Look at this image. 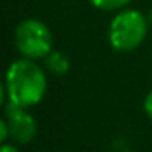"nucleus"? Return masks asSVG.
Returning a JSON list of instances; mask_svg holds the SVG:
<instances>
[{"label": "nucleus", "mask_w": 152, "mask_h": 152, "mask_svg": "<svg viewBox=\"0 0 152 152\" xmlns=\"http://www.w3.org/2000/svg\"><path fill=\"white\" fill-rule=\"evenodd\" d=\"M8 134H10L8 123H7V119H4V121L0 123V139H2V141H5V139L8 137Z\"/></svg>", "instance_id": "0eeeda50"}, {"label": "nucleus", "mask_w": 152, "mask_h": 152, "mask_svg": "<svg viewBox=\"0 0 152 152\" xmlns=\"http://www.w3.org/2000/svg\"><path fill=\"white\" fill-rule=\"evenodd\" d=\"M90 2L96 8H102V10H115V8L124 7L131 0H90Z\"/></svg>", "instance_id": "423d86ee"}, {"label": "nucleus", "mask_w": 152, "mask_h": 152, "mask_svg": "<svg viewBox=\"0 0 152 152\" xmlns=\"http://www.w3.org/2000/svg\"><path fill=\"white\" fill-rule=\"evenodd\" d=\"M147 25L139 12L126 10L115 17L110 25V43L118 51H131L145 38Z\"/></svg>", "instance_id": "f03ea898"}, {"label": "nucleus", "mask_w": 152, "mask_h": 152, "mask_svg": "<svg viewBox=\"0 0 152 152\" xmlns=\"http://www.w3.org/2000/svg\"><path fill=\"white\" fill-rule=\"evenodd\" d=\"M2 152H18V151L13 147V145H10V144H5L4 147H2Z\"/></svg>", "instance_id": "1a4fd4ad"}, {"label": "nucleus", "mask_w": 152, "mask_h": 152, "mask_svg": "<svg viewBox=\"0 0 152 152\" xmlns=\"http://www.w3.org/2000/svg\"><path fill=\"white\" fill-rule=\"evenodd\" d=\"M5 87L10 103L26 108L39 103L44 96L46 77L34 62L21 59L8 67Z\"/></svg>", "instance_id": "f257e3e1"}, {"label": "nucleus", "mask_w": 152, "mask_h": 152, "mask_svg": "<svg viewBox=\"0 0 152 152\" xmlns=\"http://www.w3.org/2000/svg\"><path fill=\"white\" fill-rule=\"evenodd\" d=\"M17 48L25 57L38 59L46 57L53 48V36L44 23L39 20H25L17 28L15 34Z\"/></svg>", "instance_id": "7ed1b4c3"}, {"label": "nucleus", "mask_w": 152, "mask_h": 152, "mask_svg": "<svg viewBox=\"0 0 152 152\" xmlns=\"http://www.w3.org/2000/svg\"><path fill=\"white\" fill-rule=\"evenodd\" d=\"M7 123L10 136L20 144H26L36 134V123L25 111L23 106L8 103L7 106Z\"/></svg>", "instance_id": "20e7f679"}, {"label": "nucleus", "mask_w": 152, "mask_h": 152, "mask_svg": "<svg viewBox=\"0 0 152 152\" xmlns=\"http://www.w3.org/2000/svg\"><path fill=\"white\" fill-rule=\"evenodd\" d=\"M48 67L51 69V72L57 74V75H62L69 70V61L64 54L61 53H49L48 54Z\"/></svg>", "instance_id": "39448f33"}, {"label": "nucleus", "mask_w": 152, "mask_h": 152, "mask_svg": "<svg viewBox=\"0 0 152 152\" xmlns=\"http://www.w3.org/2000/svg\"><path fill=\"white\" fill-rule=\"evenodd\" d=\"M144 108H145V113H147V115L152 118V92L149 93L147 98H145V102H144Z\"/></svg>", "instance_id": "6e6552de"}, {"label": "nucleus", "mask_w": 152, "mask_h": 152, "mask_svg": "<svg viewBox=\"0 0 152 152\" xmlns=\"http://www.w3.org/2000/svg\"><path fill=\"white\" fill-rule=\"evenodd\" d=\"M151 20H152V12H151Z\"/></svg>", "instance_id": "9d476101"}]
</instances>
